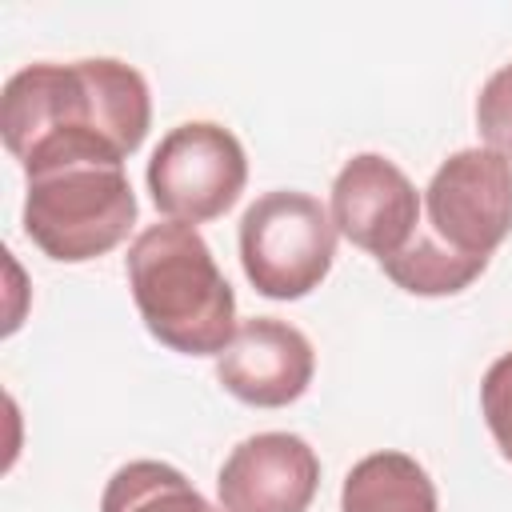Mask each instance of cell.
<instances>
[{"label":"cell","instance_id":"4","mask_svg":"<svg viewBox=\"0 0 512 512\" xmlns=\"http://www.w3.org/2000/svg\"><path fill=\"white\" fill-rule=\"evenodd\" d=\"M336 260V224L328 208L296 188L256 196L240 216V264L268 300H300L324 284Z\"/></svg>","mask_w":512,"mask_h":512},{"label":"cell","instance_id":"6","mask_svg":"<svg viewBox=\"0 0 512 512\" xmlns=\"http://www.w3.org/2000/svg\"><path fill=\"white\" fill-rule=\"evenodd\" d=\"M248 184L244 144L216 120H188L164 132L148 160L152 204L180 224L224 216Z\"/></svg>","mask_w":512,"mask_h":512},{"label":"cell","instance_id":"8","mask_svg":"<svg viewBox=\"0 0 512 512\" xmlns=\"http://www.w3.org/2000/svg\"><path fill=\"white\" fill-rule=\"evenodd\" d=\"M320 488V460L296 432L240 440L216 476L220 512H308Z\"/></svg>","mask_w":512,"mask_h":512},{"label":"cell","instance_id":"1","mask_svg":"<svg viewBox=\"0 0 512 512\" xmlns=\"http://www.w3.org/2000/svg\"><path fill=\"white\" fill-rule=\"evenodd\" d=\"M148 124V80L112 56L28 64L8 76L0 96L4 148L24 176L64 160L124 164L144 144Z\"/></svg>","mask_w":512,"mask_h":512},{"label":"cell","instance_id":"10","mask_svg":"<svg viewBox=\"0 0 512 512\" xmlns=\"http://www.w3.org/2000/svg\"><path fill=\"white\" fill-rule=\"evenodd\" d=\"M340 512H440V500L420 460L384 448L352 464L340 488Z\"/></svg>","mask_w":512,"mask_h":512},{"label":"cell","instance_id":"2","mask_svg":"<svg viewBox=\"0 0 512 512\" xmlns=\"http://www.w3.org/2000/svg\"><path fill=\"white\" fill-rule=\"evenodd\" d=\"M136 312L152 340L180 356H220L236 336V292L192 224L144 228L124 256Z\"/></svg>","mask_w":512,"mask_h":512},{"label":"cell","instance_id":"14","mask_svg":"<svg viewBox=\"0 0 512 512\" xmlns=\"http://www.w3.org/2000/svg\"><path fill=\"white\" fill-rule=\"evenodd\" d=\"M480 412L484 424L500 448V456L512 464V352L496 356L480 380Z\"/></svg>","mask_w":512,"mask_h":512},{"label":"cell","instance_id":"12","mask_svg":"<svg viewBox=\"0 0 512 512\" xmlns=\"http://www.w3.org/2000/svg\"><path fill=\"white\" fill-rule=\"evenodd\" d=\"M384 276L412 292V296H456L464 292L488 264H476V260H460L456 252H448L444 244H436L424 228H416V236L408 240L404 252L380 260Z\"/></svg>","mask_w":512,"mask_h":512},{"label":"cell","instance_id":"13","mask_svg":"<svg viewBox=\"0 0 512 512\" xmlns=\"http://www.w3.org/2000/svg\"><path fill=\"white\" fill-rule=\"evenodd\" d=\"M476 128L492 152L512 160V64L496 68L476 96Z\"/></svg>","mask_w":512,"mask_h":512},{"label":"cell","instance_id":"5","mask_svg":"<svg viewBox=\"0 0 512 512\" xmlns=\"http://www.w3.org/2000/svg\"><path fill=\"white\" fill-rule=\"evenodd\" d=\"M420 228L460 260L488 264L512 232V160L492 148L452 152L424 188Z\"/></svg>","mask_w":512,"mask_h":512},{"label":"cell","instance_id":"11","mask_svg":"<svg viewBox=\"0 0 512 512\" xmlns=\"http://www.w3.org/2000/svg\"><path fill=\"white\" fill-rule=\"evenodd\" d=\"M100 512H220L180 468L164 460H128L104 484Z\"/></svg>","mask_w":512,"mask_h":512},{"label":"cell","instance_id":"7","mask_svg":"<svg viewBox=\"0 0 512 512\" xmlns=\"http://www.w3.org/2000/svg\"><path fill=\"white\" fill-rule=\"evenodd\" d=\"M420 212L424 196L408 172L380 152H356L332 180L328 216L336 232L376 256V264L408 248L420 228Z\"/></svg>","mask_w":512,"mask_h":512},{"label":"cell","instance_id":"3","mask_svg":"<svg viewBox=\"0 0 512 512\" xmlns=\"http://www.w3.org/2000/svg\"><path fill=\"white\" fill-rule=\"evenodd\" d=\"M136 224V192L116 160H64L28 172L24 232L60 264L112 252Z\"/></svg>","mask_w":512,"mask_h":512},{"label":"cell","instance_id":"9","mask_svg":"<svg viewBox=\"0 0 512 512\" xmlns=\"http://www.w3.org/2000/svg\"><path fill=\"white\" fill-rule=\"evenodd\" d=\"M316 376L312 340L276 316H252L216 356V380L252 408H284L308 392Z\"/></svg>","mask_w":512,"mask_h":512}]
</instances>
